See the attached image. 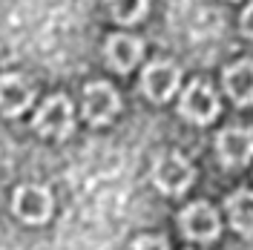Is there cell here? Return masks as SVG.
<instances>
[{
	"instance_id": "6da1fadb",
	"label": "cell",
	"mask_w": 253,
	"mask_h": 250,
	"mask_svg": "<svg viewBox=\"0 0 253 250\" xmlns=\"http://www.w3.org/2000/svg\"><path fill=\"white\" fill-rule=\"evenodd\" d=\"M196 178V170L184 156L178 153H164V156L156 158L153 164V181L161 193H170V196H178L193 184Z\"/></svg>"
},
{
	"instance_id": "52a82bcc",
	"label": "cell",
	"mask_w": 253,
	"mask_h": 250,
	"mask_svg": "<svg viewBox=\"0 0 253 250\" xmlns=\"http://www.w3.org/2000/svg\"><path fill=\"white\" fill-rule=\"evenodd\" d=\"M181 81V69L170 61H153L141 75V89L150 101H170L173 92L178 89Z\"/></svg>"
},
{
	"instance_id": "4fadbf2b",
	"label": "cell",
	"mask_w": 253,
	"mask_h": 250,
	"mask_svg": "<svg viewBox=\"0 0 253 250\" xmlns=\"http://www.w3.org/2000/svg\"><path fill=\"white\" fill-rule=\"evenodd\" d=\"M107 6L118 23H138L150 6V0H107Z\"/></svg>"
},
{
	"instance_id": "9a60e30c",
	"label": "cell",
	"mask_w": 253,
	"mask_h": 250,
	"mask_svg": "<svg viewBox=\"0 0 253 250\" xmlns=\"http://www.w3.org/2000/svg\"><path fill=\"white\" fill-rule=\"evenodd\" d=\"M239 26H242V32H245V35H248V38L253 41V3L248 6V9H245V12H242V20H239Z\"/></svg>"
},
{
	"instance_id": "ba28073f",
	"label": "cell",
	"mask_w": 253,
	"mask_h": 250,
	"mask_svg": "<svg viewBox=\"0 0 253 250\" xmlns=\"http://www.w3.org/2000/svg\"><path fill=\"white\" fill-rule=\"evenodd\" d=\"M181 233L193 239V242H213L219 239L221 224H219V213L205 202H196L181 210Z\"/></svg>"
},
{
	"instance_id": "3957f363",
	"label": "cell",
	"mask_w": 253,
	"mask_h": 250,
	"mask_svg": "<svg viewBox=\"0 0 253 250\" xmlns=\"http://www.w3.org/2000/svg\"><path fill=\"white\" fill-rule=\"evenodd\" d=\"M12 210L26 224H43L52 216V193L43 184H23L12 196Z\"/></svg>"
},
{
	"instance_id": "8992f818",
	"label": "cell",
	"mask_w": 253,
	"mask_h": 250,
	"mask_svg": "<svg viewBox=\"0 0 253 250\" xmlns=\"http://www.w3.org/2000/svg\"><path fill=\"white\" fill-rule=\"evenodd\" d=\"M216 153L224 167H245L253 158V129L248 126H227L216 138Z\"/></svg>"
},
{
	"instance_id": "7c38bea8",
	"label": "cell",
	"mask_w": 253,
	"mask_h": 250,
	"mask_svg": "<svg viewBox=\"0 0 253 250\" xmlns=\"http://www.w3.org/2000/svg\"><path fill=\"white\" fill-rule=\"evenodd\" d=\"M227 216H230V224L236 233H253V190H236L227 199Z\"/></svg>"
},
{
	"instance_id": "9c48e42d",
	"label": "cell",
	"mask_w": 253,
	"mask_h": 250,
	"mask_svg": "<svg viewBox=\"0 0 253 250\" xmlns=\"http://www.w3.org/2000/svg\"><path fill=\"white\" fill-rule=\"evenodd\" d=\"M35 101V86L23 75H3L0 78V115H20Z\"/></svg>"
},
{
	"instance_id": "277c9868",
	"label": "cell",
	"mask_w": 253,
	"mask_h": 250,
	"mask_svg": "<svg viewBox=\"0 0 253 250\" xmlns=\"http://www.w3.org/2000/svg\"><path fill=\"white\" fill-rule=\"evenodd\" d=\"M178 110L193 124H210L219 115V98H216V92L207 86L205 81H193L184 89V95H181Z\"/></svg>"
},
{
	"instance_id": "30bf717a",
	"label": "cell",
	"mask_w": 253,
	"mask_h": 250,
	"mask_svg": "<svg viewBox=\"0 0 253 250\" xmlns=\"http://www.w3.org/2000/svg\"><path fill=\"white\" fill-rule=\"evenodd\" d=\"M141 41L132 38V35H112L104 46V55H107V63H110L115 72H129L135 63L141 61Z\"/></svg>"
},
{
	"instance_id": "8fae6325",
	"label": "cell",
	"mask_w": 253,
	"mask_h": 250,
	"mask_svg": "<svg viewBox=\"0 0 253 250\" xmlns=\"http://www.w3.org/2000/svg\"><path fill=\"white\" fill-rule=\"evenodd\" d=\"M224 89L236 101L239 107H251L253 104V63L239 61L224 69Z\"/></svg>"
},
{
	"instance_id": "5b68a950",
	"label": "cell",
	"mask_w": 253,
	"mask_h": 250,
	"mask_svg": "<svg viewBox=\"0 0 253 250\" xmlns=\"http://www.w3.org/2000/svg\"><path fill=\"white\" fill-rule=\"evenodd\" d=\"M118 107H121L118 92L112 89L110 83L95 81V83H89V86L84 89V118H86L89 124H95V126L110 124L112 118L118 115Z\"/></svg>"
},
{
	"instance_id": "5bb4252c",
	"label": "cell",
	"mask_w": 253,
	"mask_h": 250,
	"mask_svg": "<svg viewBox=\"0 0 253 250\" xmlns=\"http://www.w3.org/2000/svg\"><path fill=\"white\" fill-rule=\"evenodd\" d=\"M132 250H170V248L161 236H141V239H135Z\"/></svg>"
},
{
	"instance_id": "7a4b0ae2",
	"label": "cell",
	"mask_w": 253,
	"mask_h": 250,
	"mask_svg": "<svg viewBox=\"0 0 253 250\" xmlns=\"http://www.w3.org/2000/svg\"><path fill=\"white\" fill-rule=\"evenodd\" d=\"M72 121H75L72 101H69L66 95H52V98H46V104L38 110L32 126H35L43 138H66V135L72 132Z\"/></svg>"
}]
</instances>
